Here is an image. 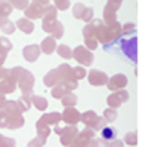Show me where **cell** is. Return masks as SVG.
Segmentation results:
<instances>
[{"mask_svg":"<svg viewBox=\"0 0 143 147\" xmlns=\"http://www.w3.org/2000/svg\"><path fill=\"white\" fill-rule=\"evenodd\" d=\"M122 34V25L118 21L112 24H105L104 21L100 24L98 30H97V34H96V38L98 39L100 44H110V42H114L117 38H119Z\"/></svg>","mask_w":143,"mask_h":147,"instance_id":"6da1fadb","label":"cell"},{"mask_svg":"<svg viewBox=\"0 0 143 147\" xmlns=\"http://www.w3.org/2000/svg\"><path fill=\"white\" fill-rule=\"evenodd\" d=\"M56 74H58V84L65 86L67 90L73 91L75 88H77L79 86V80H77L75 70L70 65H59L56 67Z\"/></svg>","mask_w":143,"mask_h":147,"instance_id":"7a4b0ae2","label":"cell"},{"mask_svg":"<svg viewBox=\"0 0 143 147\" xmlns=\"http://www.w3.org/2000/svg\"><path fill=\"white\" fill-rule=\"evenodd\" d=\"M10 74L17 80V86L20 87V90H21L22 94L33 91L34 83H35V77H34V74L31 71H28V70H25V69L17 66V67L10 69Z\"/></svg>","mask_w":143,"mask_h":147,"instance_id":"3957f363","label":"cell"},{"mask_svg":"<svg viewBox=\"0 0 143 147\" xmlns=\"http://www.w3.org/2000/svg\"><path fill=\"white\" fill-rule=\"evenodd\" d=\"M81 122L86 126H88V127L94 129L96 132L104 129L108 125V122L105 121L104 116H98L94 111H86L84 113H81Z\"/></svg>","mask_w":143,"mask_h":147,"instance_id":"277c9868","label":"cell"},{"mask_svg":"<svg viewBox=\"0 0 143 147\" xmlns=\"http://www.w3.org/2000/svg\"><path fill=\"white\" fill-rule=\"evenodd\" d=\"M55 133L59 135L62 146H73V142L76 139L77 133V125H69L66 127H58L55 126Z\"/></svg>","mask_w":143,"mask_h":147,"instance_id":"5b68a950","label":"cell"},{"mask_svg":"<svg viewBox=\"0 0 143 147\" xmlns=\"http://www.w3.org/2000/svg\"><path fill=\"white\" fill-rule=\"evenodd\" d=\"M73 59H76V62H79L81 66H91L94 60V55L87 46L79 45L73 51Z\"/></svg>","mask_w":143,"mask_h":147,"instance_id":"8992f818","label":"cell"},{"mask_svg":"<svg viewBox=\"0 0 143 147\" xmlns=\"http://www.w3.org/2000/svg\"><path fill=\"white\" fill-rule=\"evenodd\" d=\"M128 100H129L128 91L123 90V88H119V90H115L111 95H108L107 104H108V107H111V108H117L118 109L122 104H125Z\"/></svg>","mask_w":143,"mask_h":147,"instance_id":"52a82bcc","label":"cell"},{"mask_svg":"<svg viewBox=\"0 0 143 147\" xmlns=\"http://www.w3.org/2000/svg\"><path fill=\"white\" fill-rule=\"evenodd\" d=\"M121 1L117 0H108V3L104 7V23L112 24L117 21V11L121 7Z\"/></svg>","mask_w":143,"mask_h":147,"instance_id":"ba28073f","label":"cell"},{"mask_svg":"<svg viewBox=\"0 0 143 147\" xmlns=\"http://www.w3.org/2000/svg\"><path fill=\"white\" fill-rule=\"evenodd\" d=\"M94 136H96V130L86 126L81 132L77 133L76 139L73 142V146H90L93 139H94Z\"/></svg>","mask_w":143,"mask_h":147,"instance_id":"9c48e42d","label":"cell"},{"mask_svg":"<svg viewBox=\"0 0 143 147\" xmlns=\"http://www.w3.org/2000/svg\"><path fill=\"white\" fill-rule=\"evenodd\" d=\"M87 79H88V83H90L91 86H94V87H101V86H107L110 77H108L104 71H101V70L91 69L90 73H88Z\"/></svg>","mask_w":143,"mask_h":147,"instance_id":"30bf717a","label":"cell"},{"mask_svg":"<svg viewBox=\"0 0 143 147\" xmlns=\"http://www.w3.org/2000/svg\"><path fill=\"white\" fill-rule=\"evenodd\" d=\"M25 17L31 18V20H38V18H42L45 14V6L44 4H39V3H35L33 1L31 4L27 6V9L24 10Z\"/></svg>","mask_w":143,"mask_h":147,"instance_id":"8fae6325","label":"cell"},{"mask_svg":"<svg viewBox=\"0 0 143 147\" xmlns=\"http://www.w3.org/2000/svg\"><path fill=\"white\" fill-rule=\"evenodd\" d=\"M62 119L67 125H77L81 122V113L75 107H65V111L62 113Z\"/></svg>","mask_w":143,"mask_h":147,"instance_id":"7c38bea8","label":"cell"},{"mask_svg":"<svg viewBox=\"0 0 143 147\" xmlns=\"http://www.w3.org/2000/svg\"><path fill=\"white\" fill-rule=\"evenodd\" d=\"M126 84H128V77L125 74H122V73H118V74L110 77L108 83H107V87H108V90L115 91L119 90V88H125Z\"/></svg>","mask_w":143,"mask_h":147,"instance_id":"4fadbf2b","label":"cell"},{"mask_svg":"<svg viewBox=\"0 0 143 147\" xmlns=\"http://www.w3.org/2000/svg\"><path fill=\"white\" fill-rule=\"evenodd\" d=\"M17 87H18L17 86V80L14 79L10 73H9V76L6 79L0 80V94H3V95H7V94L14 92Z\"/></svg>","mask_w":143,"mask_h":147,"instance_id":"5bb4252c","label":"cell"},{"mask_svg":"<svg viewBox=\"0 0 143 147\" xmlns=\"http://www.w3.org/2000/svg\"><path fill=\"white\" fill-rule=\"evenodd\" d=\"M122 51L125 52V55L132 59L133 62L136 63L138 57H136V53H138V46H136V36H133L132 39H128V41H123L122 42Z\"/></svg>","mask_w":143,"mask_h":147,"instance_id":"9a60e30c","label":"cell"},{"mask_svg":"<svg viewBox=\"0 0 143 147\" xmlns=\"http://www.w3.org/2000/svg\"><path fill=\"white\" fill-rule=\"evenodd\" d=\"M41 55V46L39 45H27L22 49V56L27 62L33 63L35 62Z\"/></svg>","mask_w":143,"mask_h":147,"instance_id":"2e32d148","label":"cell"},{"mask_svg":"<svg viewBox=\"0 0 143 147\" xmlns=\"http://www.w3.org/2000/svg\"><path fill=\"white\" fill-rule=\"evenodd\" d=\"M101 23H102V20H91L90 23H86L84 28H83V36L84 38H96L97 30Z\"/></svg>","mask_w":143,"mask_h":147,"instance_id":"e0dca14e","label":"cell"},{"mask_svg":"<svg viewBox=\"0 0 143 147\" xmlns=\"http://www.w3.org/2000/svg\"><path fill=\"white\" fill-rule=\"evenodd\" d=\"M16 27H17L21 32H24V34H27V35L31 34V32L34 31V28H35L33 20H31V18H28V17L18 18V20H17V23H16Z\"/></svg>","mask_w":143,"mask_h":147,"instance_id":"ac0fdd59","label":"cell"},{"mask_svg":"<svg viewBox=\"0 0 143 147\" xmlns=\"http://www.w3.org/2000/svg\"><path fill=\"white\" fill-rule=\"evenodd\" d=\"M7 112V111H6ZM9 113V123H7V129L11 130H16V129H20L24 126V118H22V113Z\"/></svg>","mask_w":143,"mask_h":147,"instance_id":"d6986e66","label":"cell"},{"mask_svg":"<svg viewBox=\"0 0 143 147\" xmlns=\"http://www.w3.org/2000/svg\"><path fill=\"white\" fill-rule=\"evenodd\" d=\"M41 52L45 55H51L54 53V51H56V38H54L52 35L51 36H46L44 41L41 42Z\"/></svg>","mask_w":143,"mask_h":147,"instance_id":"ffe728a7","label":"cell"},{"mask_svg":"<svg viewBox=\"0 0 143 147\" xmlns=\"http://www.w3.org/2000/svg\"><path fill=\"white\" fill-rule=\"evenodd\" d=\"M38 121H41V122H44V123L49 125L51 127L52 126H58L59 122L62 121V115L59 112H49V113H44Z\"/></svg>","mask_w":143,"mask_h":147,"instance_id":"44dd1931","label":"cell"},{"mask_svg":"<svg viewBox=\"0 0 143 147\" xmlns=\"http://www.w3.org/2000/svg\"><path fill=\"white\" fill-rule=\"evenodd\" d=\"M0 30L4 34H13L16 31V24L9 20V17H0Z\"/></svg>","mask_w":143,"mask_h":147,"instance_id":"7402d4cb","label":"cell"},{"mask_svg":"<svg viewBox=\"0 0 143 147\" xmlns=\"http://www.w3.org/2000/svg\"><path fill=\"white\" fill-rule=\"evenodd\" d=\"M37 132H38V136L41 137V139H48V136L52 133V130H51V126L49 125H46L44 123V122H41V121H38L37 122Z\"/></svg>","mask_w":143,"mask_h":147,"instance_id":"603a6c76","label":"cell"},{"mask_svg":"<svg viewBox=\"0 0 143 147\" xmlns=\"http://www.w3.org/2000/svg\"><path fill=\"white\" fill-rule=\"evenodd\" d=\"M60 102H62V105H63V107H76L77 95L76 94H73L72 91H69V92H66V94L62 97Z\"/></svg>","mask_w":143,"mask_h":147,"instance_id":"cb8c5ba5","label":"cell"},{"mask_svg":"<svg viewBox=\"0 0 143 147\" xmlns=\"http://www.w3.org/2000/svg\"><path fill=\"white\" fill-rule=\"evenodd\" d=\"M56 52H58V55H59V56L63 57V59H66V60H69V59H72V57H73V51H72L67 45H65V44L56 46Z\"/></svg>","mask_w":143,"mask_h":147,"instance_id":"d4e9b609","label":"cell"},{"mask_svg":"<svg viewBox=\"0 0 143 147\" xmlns=\"http://www.w3.org/2000/svg\"><path fill=\"white\" fill-rule=\"evenodd\" d=\"M70 90H67L65 86H62V84H56V86H54L52 87V90H51V95L54 97V98H56V100H62V97L66 94V92H69Z\"/></svg>","mask_w":143,"mask_h":147,"instance_id":"484cf974","label":"cell"},{"mask_svg":"<svg viewBox=\"0 0 143 147\" xmlns=\"http://www.w3.org/2000/svg\"><path fill=\"white\" fill-rule=\"evenodd\" d=\"M101 137L105 139V140L110 143L111 140H114V139L117 137V129H115V127H111V126L107 125L104 129H101Z\"/></svg>","mask_w":143,"mask_h":147,"instance_id":"4316f807","label":"cell"},{"mask_svg":"<svg viewBox=\"0 0 143 147\" xmlns=\"http://www.w3.org/2000/svg\"><path fill=\"white\" fill-rule=\"evenodd\" d=\"M33 105L38 109V111H45L48 108V101L45 97L41 95H33Z\"/></svg>","mask_w":143,"mask_h":147,"instance_id":"83f0119b","label":"cell"},{"mask_svg":"<svg viewBox=\"0 0 143 147\" xmlns=\"http://www.w3.org/2000/svg\"><path fill=\"white\" fill-rule=\"evenodd\" d=\"M87 10V6H84L83 3H77L73 6V10H72V14H73V17L77 18V20H81L83 18V16H84V13Z\"/></svg>","mask_w":143,"mask_h":147,"instance_id":"f1b7e54d","label":"cell"},{"mask_svg":"<svg viewBox=\"0 0 143 147\" xmlns=\"http://www.w3.org/2000/svg\"><path fill=\"white\" fill-rule=\"evenodd\" d=\"M104 118H105V121L108 122V123H112V122H115V119L118 118V112H117V108H111L108 107L105 111H104V115H102Z\"/></svg>","mask_w":143,"mask_h":147,"instance_id":"f546056e","label":"cell"},{"mask_svg":"<svg viewBox=\"0 0 143 147\" xmlns=\"http://www.w3.org/2000/svg\"><path fill=\"white\" fill-rule=\"evenodd\" d=\"M58 16V9L55 4H46L45 6V14L42 18H56Z\"/></svg>","mask_w":143,"mask_h":147,"instance_id":"4dcf8cb0","label":"cell"},{"mask_svg":"<svg viewBox=\"0 0 143 147\" xmlns=\"http://www.w3.org/2000/svg\"><path fill=\"white\" fill-rule=\"evenodd\" d=\"M123 142H125V144H128V146H136V144H138V135H136V132H135V130H133V132H128V133L125 135Z\"/></svg>","mask_w":143,"mask_h":147,"instance_id":"1f68e13d","label":"cell"},{"mask_svg":"<svg viewBox=\"0 0 143 147\" xmlns=\"http://www.w3.org/2000/svg\"><path fill=\"white\" fill-rule=\"evenodd\" d=\"M13 9H14V7L11 6L10 1L0 4V17H9L11 13H13Z\"/></svg>","mask_w":143,"mask_h":147,"instance_id":"d6a6232c","label":"cell"},{"mask_svg":"<svg viewBox=\"0 0 143 147\" xmlns=\"http://www.w3.org/2000/svg\"><path fill=\"white\" fill-rule=\"evenodd\" d=\"M63 32H65L63 25H62V23H60V21H58V24H56V27L54 28V31L51 32V35H52L54 38H56V39H60V38L63 36Z\"/></svg>","mask_w":143,"mask_h":147,"instance_id":"836d02e7","label":"cell"},{"mask_svg":"<svg viewBox=\"0 0 143 147\" xmlns=\"http://www.w3.org/2000/svg\"><path fill=\"white\" fill-rule=\"evenodd\" d=\"M11 3V6L17 10H25L28 6V0H9Z\"/></svg>","mask_w":143,"mask_h":147,"instance_id":"e575fe53","label":"cell"},{"mask_svg":"<svg viewBox=\"0 0 143 147\" xmlns=\"http://www.w3.org/2000/svg\"><path fill=\"white\" fill-rule=\"evenodd\" d=\"M7 123H9V113L6 112L4 108L0 109V127L7 129Z\"/></svg>","mask_w":143,"mask_h":147,"instance_id":"d590c367","label":"cell"},{"mask_svg":"<svg viewBox=\"0 0 143 147\" xmlns=\"http://www.w3.org/2000/svg\"><path fill=\"white\" fill-rule=\"evenodd\" d=\"M13 146H16V140L14 139L0 135V147H13Z\"/></svg>","mask_w":143,"mask_h":147,"instance_id":"8d00e7d4","label":"cell"},{"mask_svg":"<svg viewBox=\"0 0 143 147\" xmlns=\"http://www.w3.org/2000/svg\"><path fill=\"white\" fill-rule=\"evenodd\" d=\"M84 44L90 51H94L98 48V39L97 38H84Z\"/></svg>","mask_w":143,"mask_h":147,"instance_id":"74e56055","label":"cell"},{"mask_svg":"<svg viewBox=\"0 0 143 147\" xmlns=\"http://www.w3.org/2000/svg\"><path fill=\"white\" fill-rule=\"evenodd\" d=\"M0 48H3L4 51L10 52L13 49V44L10 42V39H7L6 36H0Z\"/></svg>","mask_w":143,"mask_h":147,"instance_id":"f35d334b","label":"cell"},{"mask_svg":"<svg viewBox=\"0 0 143 147\" xmlns=\"http://www.w3.org/2000/svg\"><path fill=\"white\" fill-rule=\"evenodd\" d=\"M58 10H67L70 6V0H54Z\"/></svg>","mask_w":143,"mask_h":147,"instance_id":"ab89813d","label":"cell"},{"mask_svg":"<svg viewBox=\"0 0 143 147\" xmlns=\"http://www.w3.org/2000/svg\"><path fill=\"white\" fill-rule=\"evenodd\" d=\"M75 70V74H76L77 80H81L86 77V74H87V71H86V69L83 67V66H76V67H73Z\"/></svg>","mask_w":143,"mask_h":147,"instance_id":"60d3db41","label":"cell"},{"mask_svg":"<svg viewBox=\"0 0 143 147\" xmlns=\"http://www.w3.org/2000/svg\"><path fill=\"white\" fill-rule=\"evenodd\" d=\"M45 143H46V140H45V139H41L39 136H37L35 139H33V140H30V142H28V146H30V147L45 146Z\"/></svg>","mask_w":143,"mask_h":147,"instance_id":"b9f144b4","label":"cell"},{"mask_svg":"<svg viewBox=\"0 0 143 147\" xmlns=\"http://www.w3.org/2000/svg\"><path fill=\"white\" fill-rule=\"evenodd\" d=\"M93 16H94V9L93 7H87V10L84 13V16H83V21H86V23H90L91 20H93Z\"/></svg>","mask_w":143,"mask_h":147,"instance_id":"7bdbcfd3","label":"cell"},{"mask_svg":"<svg viewBox=\"0 0 143 147\" xmlns=\"http://www.w3.org/2000/svg\"><path fill=\"white\" fill-rule=\"evenodd\" d=\"M135 28H136V25L133 23H126L123 27H122V34H131V32H135Z\"/></svg>","mask_w":143,"mask_h":147,"instance_id":"ee69618b","label":"cell"},{"mask_svg":"<svg viewBox=\"0 0 143 147\" xmlns=\"http://www.w3.org/2000/svg\"><path fill=\"white\" fill-rule=\"evenodd\" d=\"M9 73H10V69H6V67H3V66H0V80L6 79L9 76Z\"/></svg>","mask_w":143,"mask_h":147,"instance_id":"f6af8a7d","label":"cell"},{"mask_svg":"<svg viewBox=\"0 0 143 147\" xmlns=\"http://www.w3.org/2000/svg\"><path fill=\"white\" fill-rule=\"evenodd\" d=\"M108 146H111V147H119V146H122V142H119V140H111L110 143H108Z\"/></svg>","mask_w":143,"mask_h":147,"instance_id":"bcb514c9","label":"cell"},{"mask_svg":"<svg viewBox=\"0 0 143 147\" xmlns=\"http://www.w3.org/2000/svg\"><path fill=\"white\" fill-rule=\"evenodd\" d=\"M6 102H7V100H6V95L0 94V109H1V108H4Z\"/></svg>","mask_w":143,"mask_h":147,"instance_id":"7dc6e473","label":"cell"},{"mask_svg":"<svg viewBox=\"0 0 143 147\" xmlns=\"http://www.w3.org/2000/svg\"><path fill=\"white\" fill-rule=\"evenodd\" d=\"M33 1H35V3H39V4H44V6H46V4H49V1H51V0H33Z\"/></svg>","mask_w":143,"mask_h":147,"instance_id":"c3c4849f","label":"cell"},{"mask_svg":"<svg viewBox=\"0 0 143 147\" xmlns=\"http://www.w3.org/2000/svg\"><path fill=\"white\" fill-rule=\"evenodd\" d=\"M9 0H0V4H3V3H7Z\"/></svg>","mask_w":143,"mask_h":147,"instance_id":"681fc988","label":"cell"},{"mask_svg":"<svg viewBox=\"0 0 143 147\" xmlns=\"http://www.w3.org/2000/svg\"><path fill=\"white\" fill-rule=\"evenodd\" d=\"M117 1H121V3H122V0H117Z\"/></svg>","mask_w":143,"mask_h":147,"instance_id":"f907efd6","label":"cell"}]
</instances>
